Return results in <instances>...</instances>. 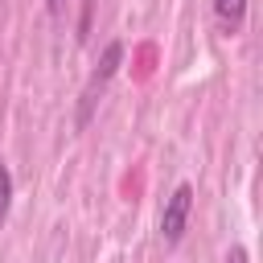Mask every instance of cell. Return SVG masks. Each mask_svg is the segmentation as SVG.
<instances>
[{
  "label": "cell",
  "instance_id": "3",
  "mask_svg": "<svg viewBox=\"0 0 263 263\" xmlns=\"http://www.w3.org/2000/svg\"><path fill=\"white\" fill-rule=\"evenodd\" d=\"M214 16H218L222 33L234 37L242 29V21H247V0H214Z\"/></svg>",
  "mask_w": 263,
  "mask_h": 263
},
{
  "label": "cell",
  "instance_id": "5",
  "mask_svg": "<svg viewBox=\"0 0 263 263\" xmlns=\"http://www.w3.org/2000/svg\"><path fill=\"white\" fill-rule=\"evenodd\" d=\"M226 263H251L247 247H230V251H226Z\"/></svg>",
  "mask_w": 263,
  "mask_h": 263
},
{
  "label": "cell",
  "instance_id": "2",
  "mask_svg": "<svg viewBox=\"0 0 263 263\" xmlns=\"http://www.w3.org/2000/svg\"><path fill=\"white\" fill-rule=\"evenodd\" d=\"M189 214H193V185L181 181V185L164 197V210H160V238H164L168 247H177V242L185 238Z\"/></svg>",
  "mask_w": 263,
  "mask_h": 263
},
{
  "label": "cell",
  "instance_id": "6",
  "mask_svg": "<svg viewBox=\"0 0 263 263\" xmlns=\"http://www.w3.org/2000/svg\"><path fill=\"white\" fill-rule=\"evenodd\" d=\"M45 4H49V12H58V8H62V0H45Z\"/></svg>",
  "mask_w": 263,
  "mask_h": 263
},
{
  "label": "cell",
  "instance_id": "4",
  "mask_svg": "<svg viewBox=\"0 0 263 263\" xmlns=\"http://www.w3.org/2000/svg\"><path fill=\"white\" fill-rule=\"evenodd\" d=\"M8 210H12V173H8V164L0 160V226L8 222Z\"/></svg>",
  "mask_w": 263,
  "mask_h": 263
},
{
  "label": "cell",
  "instance_id": "1",
  "mask_svg": "<svg viewBox=\"0 0 263 263\" xmlns=\"http://www.w3.org/2000/svg\"><path fill=\"white\" fill-rule=\"evenodd\" d=\"M119 62H123V41H107V49H103V58H99V66L90 70V78H86V86H82V95H78V127H86L90 123V115H95V107H99V95H103V86L119 74Z\"/></svg>",
  "mask_w": 263,
  "mask_h": 263
}]
</instances>
